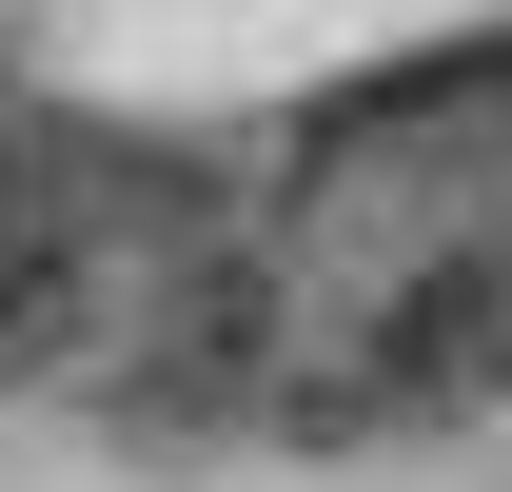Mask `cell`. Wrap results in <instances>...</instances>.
Returning a JSON list of instances; mask_svg holds the SVG:
<instances>
[{"label": "cell", "mask_w": 512, "mask_h": 492, "mask_svg": "<svg viewBox=\"0 0 512 492\" xmlns=\"http://www.w3.org/2000/svg\"><path fill=\"white\" fill-rule=\"evenodd\" d=\"M276 335H296V296H276V256H256V237L178 256V276H158V315H138V355H119V414H138V433H217V414H256V394H276Z\"/></svg>", "instance_id": "1"}, {"label": "cell", "mask_w": 512, "mask_h": 492, "mask_svg": "<svg viewBox=\"0 0 512 492\" xmlns=\"http://www.w3.org/2000/svg\"><path fill=\"white\" fill-rule=\"evenodd\" d=\"M79 335H99V256H79L60 217H0V394H20V374H60Z\"/></svg>", "instance_id": "3"}, {"label": "cell", "mask_w": 512, "mask_h": 492, "mask_svg": "<svg viewBox=\"0 0 512 492\" xmlns=\"http://www.w3.org/2000/svg\"><path fill=\"white\" fill-rule=\"evenodd\" d=\"M375 414H512V256H414L355 355Z\"/></svg>", "instance_id": "2"}]
</instances>
